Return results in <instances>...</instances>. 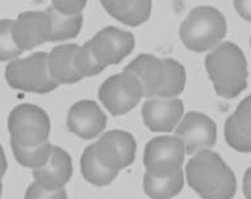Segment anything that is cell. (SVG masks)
<instances>
[{
	"instance_id": "1",
	"label": "cell",
	"mask_w": 251,
	"mask_h": 199,
	"mask_svg": "<svg viewBox=\"0 0 251 199\" xmlns=\"http://www.w3.org/2000/svg\"><path fill=\"white\" fill-rule=\"evenodd\" d=\"M123 71L136 77L146 98H175L185 88V69L174 58L140 54Z\"/></svg>"
},
{
	"instance_id": "2",
	"label": "cell",
	"mask_w": 251,
	"mask_h": 199,
	"mask_svg": "<svg viewBox=\"0 0 251 199\" xmlns=\"http://www.w3.org/2000/svg\"><path fill=\"white\" fill-rule=\"evenodd\" d=\"M188 185L205 199L233 198L237 190V179L233 169L222 157L210 151L202 149L189 160L185 168Z\"/></svg>"
},
{
	"instance_id": "3",
	"label": "cell",
	"mask_w": 251,
	"mask_h": 199,
	"mask_svg": "<svg viewBox=\"0 0 251 199\" xmlns=\"http://www.w3.org/2000/svg\"><path fill=\"white\" fill-rule=\"evenodd\" d=\"M205 69L221 98L233 99L247 87V60L237 44L226 41L213 49L205 58Z\"/></svg>"
},
{
	"instance_id": "4",
	"label": "cell",
	"mask_w": 251,
	"mask_h": 199,
	"mask_svg": "<svg viewBox=\"0 0 251 199\" xmlns=\"http://www.w3.org/2000/svg\"><path fill=\"white\" fill-rule=\"evenodd\" d=\"M225 15L212 5H199L188 13L180 25V39L186 49L203 53L225 39Z\"/></svg>"
},
{
	"instance_id": "5",
	"label": "cell",
	"mask_w": 251,
	"mask_h": 199,
	"mask_svg": "<svg viewBox=\"0 0 251 199\" xmlns=\"http://www.w3.org/2000/svg\"><path fill=\"white\" fill-rule=\"evenodd\" d=\"M5 81L12 88L41 95L58 87L49 74L48 53L45 52H36L22 60L9 61L5 67Z\"/></svg>"
},
{
	"instance_id": "6",
	"label": "cell",
	"mask_w": 251,
	"mask_h": 199,
	"mask_svg": "<svg viewBox=\"0 0 251 199\" xmlns=\"http://www.w3.org/2000/svg\"><path fill=\"white\" fill-rule=\"evenodd\" d=\"M11 140L24 147L39 145L49 139L50 119L45 110L30 103L16 106L8 116Z\"/></svg>"
},
{
	"instance_id": "7",
	"label": "cell",
	"mask_w": 251,
	"mask_h": 199,
	"mask_svg": "<svg viewBox=\"0 0 251 199\" xmlns=\"http://www.w3.org/2000/svg\"><path fill=\"white\" fill-rule=\"evenodd\" d=\"M185 145L177 136H159L144 148L143 162L147 173L153 177H169L181 170Z\"/></svg>"
},
{
	"instance_id": "8",
	"label": "cell",
	"mask_w": 251,
	"mask_h": 199,
	"mask_svg": "<svg viewBox=\"0 0 251 199\" xmlns=\"http://www.w3.org/2000/svg\"><path fill=\"white\" fill-rule=\"evenodd\" d=\"M98 96L108 112L121 116L138 106L143 91L135 75L123 71L106 79L100 87Z\"/></svg>"
},
{
	"instance_id": "9",
	"label": "cell",
	"mask_w": 251,
	"mask_h": 199,
	"mask_svg": "<svg viewBox=\"0 0 251 199\" xmlns=\"http://www.w3.org/2000/svg\"><path fill=\"white\" fill-rule=\"evenodd\" d=\"M91 56L102 67L118 65L130 56L135 48V37L131 32L115 26H106L85 44Z\"/></svg>"
},
{
	"instance_id": "10",
	"label": "cell",
	"mask_w": 251,
	"mask_h": 199,
	"mask_svg": "<svg viewBox=\"0 0 251 199\" xmlns=\"http://www.w3.org/2000/svg\"><path fill=\"white\" fill-rule=\"evenodd\" d=\"M94 151L100 164L119 172L128 168L135 161L136 140L126 131H108L94 143Z\"/></svg>"
},
{
	"instance_id": "11",
	"label": "cell",
	"mask_w": 251,
	"mask_h": 199,
	"mask_svg": "<svg viewBox=\"0 0 251 199\" xmlns=\"http://www.w3.org/2000/svg\"><path fill=\"white\" fill-rule=\"evenodd\" d=\"M176 136L185 145V155H195L199 151L216 145L217 126L212 117L192 111L182 117L176 126Z\"/></svg>"
},
{
	"instance_id": "12",
	"label": "cell",
	"mask_w": 251,
	"mask_h": 199,
	"mask_svg": "<svg viewBox=\"0 0 251 199\" xmlns=\"http://www.w3.org/2000/svg\"><path fill=\"white\" fill-rule=\"evenodd\" d=\"M50 19L47 11H26L13 20V41L22 52L32 50L50 39Z\"/></svg>"
},
{
	"instance_id": "13",
	"label": "cell",
	"mask_w": 251,
	"mask_h": 199,
	"mask_svg": "<svg viewBox=\"0 0 251 199\" xmlns=\"http://www.w3.org/2000/svg\"><path fill=\"white\" fill-rule=\"evenodd\" d=\"M106 124L107 116L94 100H79L68 111V130L83 140L96 139Z\"/></svg>"
},
{
	"instance_id": "14",
	"label": "cell",
	"mask_w": 251,
	"mask_h": 199,
	"mask_svg": "<svg viewBox=\"0 0 251 199\" xmlns=\"http://www.w3.org/2000/svg\"><path fill=\"white\" fill-rule=\"evenodd\" d=\"M184 115V103L177 98H150L142 107L146 127L152 132H171Z\"/></svg>"
},
{
	"instance_id": "15",
	"label": "cell",
	"mask_w": 251,
	"mask_h": 199,
	"mask_svg": "<svg viewBox=\"0 0 251 199\" xmlns=\"http://www.w3.org/2000/svg\"><path fill=\"white\" fill-rule=\"evenodd\" d=\"M73 176L72 157L60 147H52V153L47 164L33 169L36 183L48 190H58L65 186Z\"/></svg>"
},
{
	"instance_id": "16",
	"label": "cell",
	"mask_w": 251,
	"mask_h": 199,
	"mask_svg": "<svg viewBox=\"0 0 251 199\" xmlns=\"http://www.w3.org/2000/svg\"><path fill=\"white\" fill-rule=\"evenodd\" d=\"M78 46L77 44H64L54 46L48 53L49 74L58 86L77 83L83 79L77 67Z\"/></svg>"
},
{
	"instance_id": "17",
	"label": "cell",
	"mask_w": 251,
	"mask_h": 199,
	"mask_svg": "<svg viewBox=\"0 0 251 199\" xmlns=\"http://www.w3.org/2000/svg\"><path fill=\"white\" fill-rule=\"evenodd\" d=\"M225 140L241 153L251 152V98L246 96L225 123Z\"/></svg>"
},
{
	"instance_id": "18",
	"label": "cell",
	"mask_w": 251,
	"mask_h": 199,
	"mask_svg": "<svg viewBox=\"0 0 251 199\" xmlns=\"http://www.w3.org/2000/svg\"><path fill=\"white\" fill-rule=\"evenodd\" d=\"M106 12L128 26H139L148 22L152 0H100Z\"/></svg>"
},
{
	"instance_id": "19",
	"label": "cell",
	"mask_w": 251,
	"mask_h": 199,
	"mask_svg": "<svg viewBox=\"0 0 251 199\" xmlns=\"http://www.w3.org/2000/svg\"><path fill=\"white\" fill-rule=\"evenodd\" d=\"M81 173L89 183L100 187L113 183L118 177V170L108 169L100 164L94 151V144L89 145L81 156Z\"/></svg>"
},
{
	"instance_id": "20",
	"label": "cell",
	"mask_w": 251,
	"mask_h": 199,
	"mask_svg": "<svg viewBox=\"0 0 251 199\" xmlns=\"http://www.w3.org/2000/svg\"><path fill=\"white\" fill-rule=\"evenodd\" d=\"M47 12L50 19V39L52 43L66 41L77 37L81 32L83 24L82 13H74V15H64L58 12L53 7H49Z\"/></svg>"
},
{
	"instance_id": "21",
	"label": "cell",
	"mask_w": 251,
	"mask_h": 199,
	"mask_svg": "<svg viewBox=\"0 0 251 199\" xmlns=\"http://www.w3.org/2000/svg\"><path fill=\"white\" fill-rule=\"evenodd\" d=\"M184 187V173L182 170L169 177H153L146 173L143 177L144 193L156 199L174 198Z\"/></svg>"
},
{
	"instance_id": "22",
	"label": "cell",
	"mask_w": 251,
	"mask_h": 199,
	"mask_svg": "<svg viewBox=\"0 0 251 199\" xmlns=\"http://www.w3.org/2000/svg\"><path fill=\"white\" fill-rule=\"evenodd\" d=\"M52 147L53 145L49 143V140L33 147H24L11 140V148L16 161L22 166L29 169H37L47 164L52 153Z\"/></svg>"
},
{
	"instance_id": "23",
	"label": "cell",
	"mask_w": 251,
	"mask_h": 199,
	"mask_svg": "<svg viewBox=\"0 0 251 199\" xmlns=\"http://www.w3.org/2000/svg\"><path fill=\"white\" fill-rule=\"evenodd\" d=\"M12 29L13 20H0V62L16 60L23 53L13 41Z\"/></svg>"
},
{
	"instance_id": "24",
	"label": "cell",
	"mask_w": 251,
	"mask_h": 199,
	"mask_svg": "<svg viewBox=\"0 0 251 199\" xmlns=\"http://www.w3.org/2000/svg\"><path fill=\"white\" fill-rule=\"evenodd\" d=\"M68 195H66L65 189L62 187V189H58V190H48V189H45V187L40 186L39 183H36L33 182L32 185L28 186L25 191V198L28 199H53V198H66Z\"/></svg>"
},
{
	"instance_id": "25",
	"label": "cell",
	"mask_w": 251,
	"mask_h": 199,
	"mask_svg": "<svg viewBox=\"0 0 251 199\" xmlns=\"http://www.w3.org/2000/svg\"><path fill=\"white\" fill-rule=\"evenodd\" d=\"M87 0H52V7L64 15L82 12Z\"/></svg>"
},
{
	"instance_id": "26",
	"label": "cell",
	"mask_w": 251,
	"mask_h": 199,
	"mask_svg": "<svg viewBox=\"0 0 251 199\" xmlns=\"http://www.w3.org/2000/svg\"><path fill=\"white\" fill-rule=\"evenodd\" d=\"M234 7L239 13V16L250 22L251 20V0H234Z\"/></svg>"
},
{
	"instance_id": "27",
	"label": "cell",
	"mask_w": 251,
	"mask_h": 199,
	"mask_svg": "<svg viewBox=\"0 0 251 199\" xmlns=\"http://www.w3.org/2000/svg\"><path fill=\"white\" fill-rule=\"evenodd\" d=\"M7 158H5V153L3 147L0 145V178H3V176L7 172Z\"/></svg>"
},
{
	"instance_id": "28",
	"label": "cell",
	"mask_w": 251,
	"mask_h": 199,
	"mask_svg": "<svg viewBox=\"0 0 251 199\" xmlns=\"http://www.w3.org/2000/svg\"><path fill=\"white\" fill-rule=\"evenodd\" d=\"M243 190L246 193L247 198H250V169H247L245 179H243Z\"/></svg>"
},
{
	"instance_id": "29",
	"label": "cell",
	"mask_w": 251,
	"mask_h": 199,
	"mask_svg": "<svg viewBox=\"0 0 251 199\" xmlns=\"http://www.w3.org/2000/svg\"><path fill=\"white\" fill-rule=\"evenodd\" d=\"M1 190H3V183H1V178H0V197H1Z\"/></svg>"
}]
</instances>
